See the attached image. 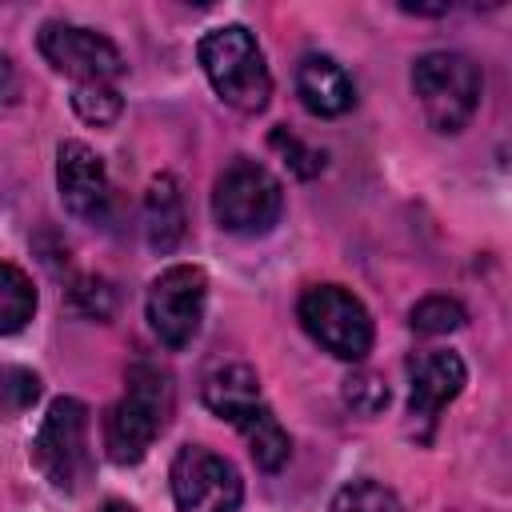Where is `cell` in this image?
Here are the masks:
<instances>
[{"label":"cell","mask_w":512,"mask_h":512,"mask_svg":"<svg viewBox=\"0 0 512 512\" xmlns=\"http://www.w3.org/2000/svg\"><path fill=\"white\" fill-rule=\"evenodd\" d=\"M328 512H408L400 504V496L376 480H352L332 496Z\"/></svg>","instance_id":"obj_16"},{"label":"cell","mask_w":512,"mask_h":512,"mask_svg":"<svg viewBox=\"0 0 512 512\" xmlns=\"http://www.w3.org/2000/svg\"><path fill=\"white\" fill-rule=\"evenodd\" d=\"M168 480H172V500L180 512H236L244 496V484L232 460L200 444H184L176 452Z\"/></svg>","instance_id":"obj_8"},{"label":"cell","mask_w":512,"mask_h":512,"mask_svg":"<svg viewBox=\"0 0 512 512\" xmlns=\"http://www.w3.org/2000/svg\"><path fill=\"white\" fill-rule=\"evenodd\" d=\"M204 300H208V276L196 264H176L160 272L148 288V324L168 348L192 344L204 320Z\"/></svg>","instance_id":"obj_10"},{"label":"cell","mask_w":512,"mask_h":512,"mask_svg":"<svg viewBox=\"0 0 512 512\" xmlns=\"http://www.w3.org/2000/svg\"><path fill=\"white\" fill-rule=\"evenodd\" d=\"M296 92H300V104L312 112V116H340L356 104V84L352 76L332 60V56H304L300 68H296Z\"/></svg>","instance_id":"obj_13"},{"label":"cell","mask_w":512,"mask_h":512,"mask_svg":"<svg viewBox=\"0 0 512 512\" xmlns=\"http://www.w3.org/2000/svg\"><path fill=\"white\" fill-rule=\"evenodd\" d=\"M44 60L72 76L76 84H112L120 72H124V56L120 48L104 36V32H92L84 24H68V20H48L36 36Z\"/></svg>","instance_id":"obj_9"},{"label":"cell","mask_w":512,"mask_h":512,"mask_svg":"<svg viewBox=\"0 0 512 512\" xmlns=\"http://www.w3.org/2000/svg\"><path fill=\"white\" fill-rule=\"evenodd\" d=\"M300 324L304 332L332 356L340 360H364L372 348V316L360 304V296H352L340 284H312L300 296Z\"/></svg>","instance_id":"obj_7"},{"label":"cell","mask_w":512,"mask_h":512,"mask_svg":"<svg viewBox=\"0 0 512 512\" xmlns=\"http://www.w3.org/2000/svg\"><path fill=\"white\" fill-rule=\"evenodd\" d=\"M344 404H348L352 412H360V416H376V412L388 404V388H384L380 376L356 372V376L344 380Z\"/></svg>","instance_id":"obj_20"},{"label":"cell","mask_w":512,"mask_h":512,"mask_svg":"<svg viewBox=\"0 0 512 512\" xmlns=\"http://www.w3.org/2000/svg\"><path fill=\"white\" fill-rule=\"evenodd\" d=\"M36 312V288L32 280L16 268L0 260V336L20 332Z\"/></svg>","instance_id":"obj_15"},{"label":"cell","mask_w":512,"mask_h":512,"mask_svg":"<svg viewBox=\"0 0 512 512\" xmlns=\"http://www.w3.org/2000/svg\"><path fill=\"white\" fill-rule=\"evenodd\" d=\"M284 208L280 180L256 160H232L212 188V216L224 232L264 236Z\"/></svg>","instance_id":"obj_5"},{"label":"cell","mask_w":512,"mask_h":512,"mask_svg":"<svg viewBox=\"0 0 512 512\" xmlns=\"http://www.w3.org/2000/svg\"><path fill=\"white\" fill-rule=\"evenodd\" d=\"M72 108L88 124H112L120 116L124 100H120V92L112 84H76L72 88Z\"/></svg>","instance_id":"obj_18"},{"label":"cell","mask_w":512,"mask_h":512,"mask_svg":"<svg viewBox=\"0 0 512 512\" xmlns=\"http://www.w3.org/2000/svg\"><path fill=\"white\" fill-rule=\"evenodd\" d=\"M32 464L64 492L88 480V408L76 396H56L32 436Z\"/></svg>","instance_id":"obj_6"},{"label":"cell","mask_w":512,"mask_h":512,"mask_svg":"<svg viewBox=\"0 0 512 512\" xmlns=\"http://www.w3.org/2000/svg\"><path fill=\"white\" fill-rule=\"evenodd\" d=\"M412 92L436 132H460L480 104V68L464 52H424L412 64Z\"/></svg>","instance_id":"obj_4"},{"label":"cell","mask_w":512,"mask_h":512,"mask_svg":"<svg viewBox=\"0 0 512 512\" xmlns=\"http://www.w3.org/2000/svg\"><path fill=\"white\" fill-rule=\"evenodd\" d=\"M172 412V380L156 364H132L124 396L108 408L104 420V448L112 464H136L164 432Z\"/></svg>","instance_id":"obj_2"},{"label":"cell","mask_w":512,"mask_h":512,"mask_svg":"<svg viewBox=\"0 0 512 512\" xmlns=\"http://www.w3.org/2000/svg\"><path fill=\"white\" fill-rule=\"evenodd\" d=\"M56 188H60V200L64 208L76 216V220H104L108 212V172L100 164V156L80 144V140H64L60 152H56Z\"/></svg>","instance_id":"obj_11"},{"label":"cell","mask_w":512,"mask_h":512,"mask_svg":"<svg viewBox=\"0 0 512 512\" xmlns=\"http://www.w3.org/2000/svg\"><path fill=\"white\" fill-rule=\"evenodd\" d=\"M144 236L156 252H172L184 236V196L172 176H156L144 192Z\"/></svg>","instance_id":"obj_14"},{"label":"cell","mask_w":512,"mask_h":512,"mask_svg":"<svg viewBox=\"0 0 512 512\" xmlns=\"http://www.w3.org/2000/svg\"><path fill=\"white\" fill-rule=\"evenodd\" d=\"M464 380H468V368L456 352H444V348L416 352L408 360V384H412L408 388V412H412V420L432 428L440 408L460 396Z\"/></svg>","instance_id":"obj_12"},{"label":"cell","mask_w":512,"mask_h":512,"mask_svg":"<svg viewBox=\"0 0 512 512\" xmlns=\"http://www.w3.org/2000/svg\"><path fill=\"white\" fill-rule=\"evenodd\" d=\"M72 300H76L80 312H88V316H96V320H104V316L112 312V288H108L104 280H92V276L72 288Z\"/></svg>","instance_id":"obj_22"},{"label":"cell","mask_w":512,"mask_h":512,"mask_svg":"<svg viewBox=\"0 0 512 512\" xmlns=\"http://www.w3.org/2000/svg\"><path fill=\"white\" fill-rule=\"evenodd\" d=\"M200 64H204V76L216 88V96L224 104H232L236 112H264L268 108L272 72L264 64L256 36L244 24L212 28L200 40Z\"/></svg>","instance_id":"obj_3"},{"label":"cell","mask_w":512,"mask_h":512,"mask_svg":"<svg viewBox=\"0 0 512 512\" xmlns=\"http://www.w3.org/2000/svg\"><path fill=\"white\" fill-rule=\"evenodd\" d=\"M12 96H16V68H12V60L0 52V108L12 104Z\"/></svg>","instance_id":"obj_23"},{"label":"cell","mask_w":512,"mask_h":512,"mask_svg":"<svg viewBox=\"0 0 512 512\" xmlns=\"http://www.w3.org/2000/svg\"><path fill=\"white\" fill-rule=\"evenodd\" d=\"M408 324L420 336H444V332H456L464 324V308L448 296H428L408 312Z\"/></svg>","instance_id":"obj_17"},{"label":"cell","mask_w":512,"mask_h":512,"mask_svg":"<svg viewBox=\"0 0 512 512\" xmlns=\"http://www.w3.org/2000/svg\"><path fill=\"white\" fill-rule=\"evenodd\" d=\"M272 148H280V152L288 156V164L296 168V176H316V172L324 168V156L312 152V148H304V144H300L296 136H288L284 128L272 132Z\"/></svg>","instance_id":"obj_21"},{"label":"cell","mask_w":512,"mask_h":512,"mask_svg":"<svg viewBox=\"0 0 512 512\" xmlns=\"http://www.w3.org/2000/svg\"><path fill=\"white\" fill-rule=\"evenodd\" d=\"M204 404L216 416H224L248 440V452H252L256 468L276 472V468L288 464L292 440H288L284 424L276 420V412L264 404L260 380L248 364H224V368L208 372L204 376Z\"/></svg>","instance_id":"obj_1"},{"label":"cell","mask_w":512,"mask_h":512,"mask_svg":"<svg viewBox=\"0 0 512 512\" xmlns=\"http://www.w3.org/2000/svg\"><path fill=\"white\" fill-rule=\"evenodd\" d=\"M40 396V376L28 368H0V412H24Z\"/></svg>","instance_id":"obj_19"},{"label":"cell","mask_w":512,"mask_h":512,"mask_svg":"<svg viewBox=\"0 0 512 512\" xmlns=\"http://www.w3.org/2000/svg\"><path fill=\"white\" fill-rule=\"evenodd\" d=\"M100 512H136V508H132V504H124V500H108Z\"/></svg>","instance_id":"obj_24"}]
</instances>
